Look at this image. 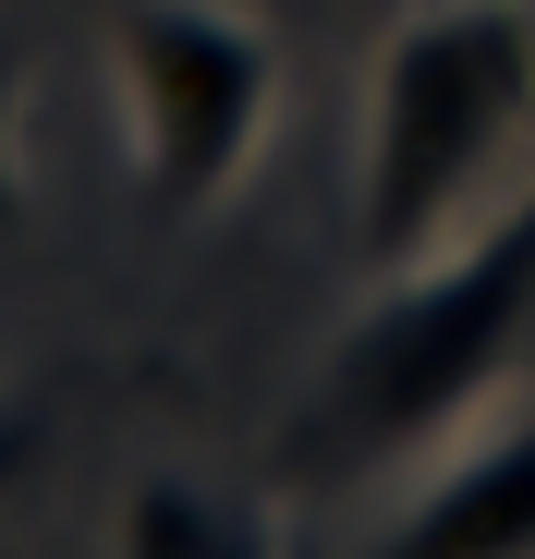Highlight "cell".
I'll use <instances>...</instances> for the list:
<instances>
[{
  "label": "cell",
  "instance_id": "6da1fadb",
  "mask_svg": "<svg viewBox=\"0 0 535 559\" xmlns=\"http://www.w3.org/2000/svg\"><path fill=\"white\" fill-rule=\"evenodd\" d=\"M535 182V0H414L353 134V267H414Z\"/></svg>",
  "mask_w": 535,
  "mask_h": 559
},
{
  "label": "cell",
  "instance_id": "7a4b0ae2",
  "mask_svg": "<svg viewBox=\"0 0 535 559\" xmlns=\"http://www.w3.org/2000/svg\"><path fill=\"white\" fill-rule=\"evenodd\" d=\"M523 329H535V182H511V195L475 231H451L438 255L378 267L366 317L341 329L329 378H317V450L414 462L438 438H463L499 402Z\"/></svg>",
  "mask_w": 535,
  "mask_h": 559
},
{
  "label": "cell",
  "instance_id": "3957f363",
  "mask_svg": "<svg viewBox=\"0 0 535 559\" xmlns=\"http://www.w3.org/2000/svg\"><path fill=\"white\" fill-rule=\"evenodd\" d=\"M110 85H122V158L146 219H207L255 170L281 122V37L243 0H122L110 13Z\"/></svg>",
  "mask_w": 535,
  "mask_h": 559
},
{
  "label": "cell",
  "instance_id": "277c9868",
  "mask_svg": "<svg viewBox=\"0 0 535 559\" xmlns=\"http://www.w3.org/2000/svg\"><path fill=\"white\" fill-rule=\"evenodd\" d=\"M390 547L402 559H535V402L499 414V426L438 438V462L402 499Z\"/></svg>",
  "mask_w": 535,
  "mask_h": 559
},
{
  "label": "cell",
  "instance_id": "5b68a950",
  "mask_svg": "<svg viewBox=\"0 0 535 559\" xmlns=\"http://www.w3.org/2000/svg\"><path fill=\"white\" fill-rule=\"evenodd\" d=\"M122 559H268V523L231 511L219 487L195 475H146L122 499Z\"/></svg>",
  "mask_w": 535,
  "mask_h": 559
},
{
  "label": "cell",
  "instance_id": "8992f818",
  "mask_svg": "<svg viewBox=\"0 0 535 559\" xmlns=\"http://www.w3.org/2000/svg\"><path fill=\"white\" fill-rule=\"evenodd\" d=\"M0 243H25V61L0 25Z\"/></svg>",
  "mask_w": 535,
  "mask_h": 559
},
{
  "label": "cell",
  "instance_id": "52a82bcc",
  "mask_svg": "<svg viewBox=\"0 0 535 559\" xmlns=\"http://www.w3.org/2000/svg\"><path fill=\"white\" fill-rule=\"evenodd\" d=\"M25 475H37V414H25V402H0V499H13Z\"/></svg>",
  "mask_w": 535,
  "mask_h": 559
}]
</instances>
